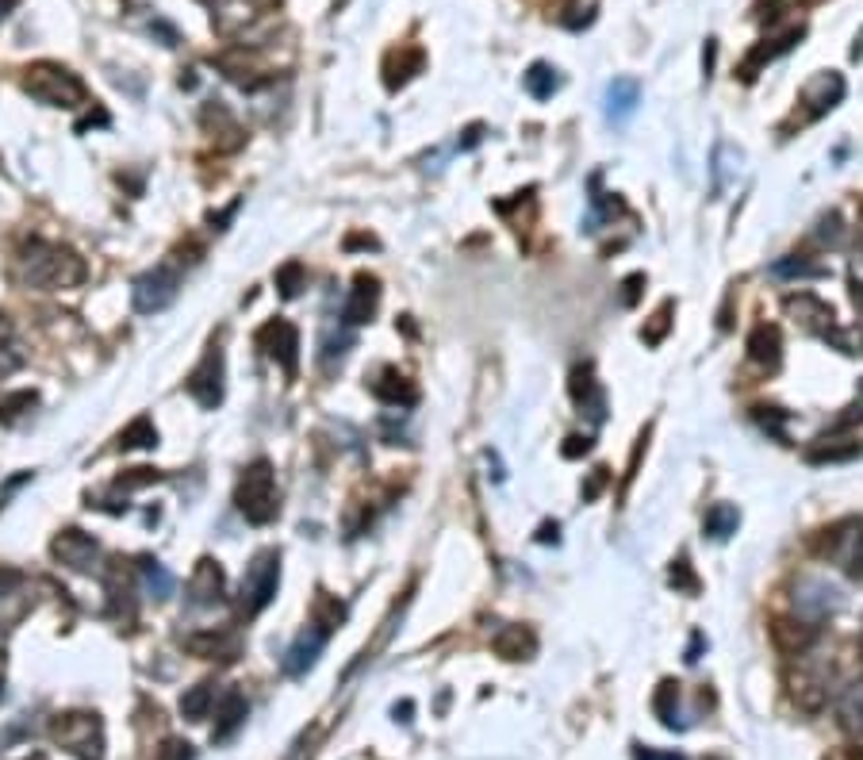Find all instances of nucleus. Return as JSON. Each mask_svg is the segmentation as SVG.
I'll return each instance as SVG.
<instances>
[{"instance_id": "obj_18", "label": "nucleus", "mask_w": 863, "mask_h": 760, "mask_svg": "<svg viewBox=\"0 0 863 760\" xmlns=\"http://www.w3.org/2000/svg\"><path fill=\"white\" fill-rule=\"evenodd\" d=\"M771 638H775V645H779L787 657H802V653L814 645L817 626L805 622V619H779V622L771 626Z\"/></svg>"}, {"instance_id": "obj_4", "label": "nucleus", "mask_w": 863, "mask_h": 760, "mask_svg": "<svg viewBox=\"0 0 863 760\" xmlns=\"http://www.w3.org/2000/svg\"><path fill=\"white\" fill-rule=\"evenodd\" d=\"M50 738L69 749L77 760H100L104 756V726L89 711H66L50 722Z\"/></svg>"}, {"instance_id": "obj_22", "label": "nucleus", "mask_w": 863, "mask_h": 760, "mask_svg": "<svg viewBox=\"0 0 863 760\" xmlns=\"http://www.w3.org/2000/svg\"><path fill=\"white\" fill-rule=\"evenodd\" d=\"M184 649L196 653V657H208V661H235L238 657V638L235 634H223V630H208V634H196L184 641Z\"/></svg>"}, {"instance_id": "obj_49", "label": "nucleus", "mask_w": 863, "mask_h": 760, "mask_svg": "<svg viewBox=\"0 0 863 760\" xmlns=\"http://www.w3.org/2000/svg\"><path fill=\"white\" fill-rule=\"evenodd\" d=\"M16 584H23V572H16V568H0V595H8Z\"/></svg>"}, {"instance_id": "obj_38", "label": "nucleus", "mask_w": 863, "mask_h": 760, "mask_svg": "<svg viewBox=\"0 0 863 760\" xmlns=\"http://www.w3.org/2000/svg\"><path fill=\"white\" fill-rule=\"evenodd\" d=\"M653 707H656V714H660V722H664V726H680V719H675V707H680V684H672V680L660 684Z\"/></svg>"}, {"instance_id": "obj_43", "label": "nucleus", "mask_w": 863, "mask_h": 760, "mask_svg": "<svg viewBox=\"0 0 863 760\" xmlns=\"http://www.w3.org/2000/svg\"><path fill=\"white\" fill-rule=\"evenodd\" d=\"M817 227H822V231H817V242H829V246H837V242H841V215L829 211Z\"/></svg>"}, {"instance_id": "obj_1", "label": "nucleus", "mask_w": 863, "mask_h": 760, "mask_svg": "<svg viewBox=\"0 0 863 760\" xmlns=\"http://www.w3.org/2000/svg\"><path fill=\"white\" fill-rule=\"evenodd\" d=\"M89 277V269L77 257V250L58 246L47 238L23 242L16 262H12V281L23 289H77Z\"/></svg>"}, {"instance_id": "obj_9", "label": "nucleus", "mask_w": 863, "mask_h": 760, "mask_svg": "<svg viewBox=\"0 0 863 760\" xmlns=\"http://www.w3.org/2000/svg\"><path fill=\"white\" fill-rule=\"evenodd\" d=\"M223 377H227L223 350L211 346L204 357H200V365L189 372V377H184V389H189V396H192L204 411H215V407L223 404Z\"/></svg>"}, {"instance_id": "obj_24", "label": "nucleus", "mask_w": 863, "mask_h": 760, "mask_svg": "<svg viewBox=\"0 0 863 760\" xmlns=\"http://www.w3.org/2000/svg\"><path fill=\"white\" fill-rule=\"evenodd\" d=\"M837 719L848 738L863 741V680H856L848 692L837 699Z\"/></svg>"}, {"instance_id": "obj_6", "label": "nucleus", "mask_w": 863, "mask_h": 760, "mask_svg": "<svg viewBox=\"0 0 863 760\" xmlns=\"http://www.w3.org/2000/svg\"><path fill=\"white\" fill-rule=\"evenodd\" d=\"M817 553L829 561L844 565L852 580H863V523L859 519H841L817 538Z\"/></svg>"}, {"instance_id": "obj_27", "label": "nucleus", "mask_w": 863, "mask_h": 760, "mask_svg": "<svg viewBox=\"0 0 863 760\" xmlns=\"http://www.w3.org/2000/svg\"><path fill=\"white\" fill-rule=\"evenodd\" d=\"M20 365H23V346H20L16 323H12L8 315H0V380L12 377Z\"/></svg>"}, {"instance_id": "obj_5", "label": "nucleus", "mask_w": 863, "mask_h": 760, "mask_svg": "<svg viewBox=\"0 0 863 760\" xmlns=\"http://www.w3.org/2000/svg\"><path fill=\"white\" fill-rule=\"evenodd\" d=\"M277 584H280V553L277 550H262L246 565V577H242V584H238L242 614H246V619L262 614L272 604V595H277Z\"/></svg>"}, {"instance_id": "obj_29", "label": "nucleus", "mask_w": 863, "mask_h": 760, "mask_svg": "<svg viewBox=\"0 0 863 760\" xmlns=\"http://www.w3.org/2000/svg\"><path fill=\"white\" fill-rule=\"evenodd\" d=\"M737 526H741V511L733 507V504H714L707 511V523H702V530L714 538V541H725L737 534Z\"/></svg>"}, {"instance_id": "obj_42", "label": "nucleus", "mask_w": 863, "mask_h": 760, "mask_svg": "<svg viewBox=\"0 0 863 760\" xmlns=\"http://www.w3.org/2000/svg\"><path fill=\"white\" fill-rule=\"evenodd\" d=\"M859 453V442H848V446H814L810 450V461L822 465V461H848V457Z\"/></svg>"}, {"instance_id": "obj_54", "label": "nucleus", "mask_w": 863, "mask_h": 760, "mask_svg": "<svg viewBox=\"0 0 863 760\" xmlns=\"http://www.w3.org/2000/svg\"><path fill=\"white\" fill-rule=\"evenodd\" d=\"M476 142H480V127H468V131H465V142H460V147H476Z\"/></svg>"}, {"instance_id": "obj_25", "label": "nucleus", "mask_w": 863, "mask_h": 760, "mask_svg": "<svg viewBox=\"0 0 863 760\" xmlns=\"http://www.w3.org/2000/svg\"><path fill=\"white\" fill-rule=\"evenodd\" d=\"M492 649L499 657H507V661H522V657H529L538 649V638L529 634L526 626H507V630H499V634L492 638Z\"/></svg>"}, {"instance_id": "obj_26", "label": "nucleus", "mask_w": 863, "mask_h": 760, "mask_svg": "<svg viewBox=\"0 0 863 760\" xmlns=\"http://www.w3.org/2000/svg\"><path fill=\"white\" fill-rule=\"evenodd\" d=\"M787 311H790V315H798V319H802L805 326H814L817 335H825L829 326H832V311H829L817 296H805V292L787 296Z\"/></svg>"}, {"instance_id": "obj_36", "label": "nucleus", "mask_w": 863, "mask_h": 760, "mask_svg": "<svg viewBox=\"0 0 863 760\" xmlns=\"http://www.w3.org/2000/svg\"><path fill=\"white\" fill-rule=\"evenodd\" d=\"M342 622H345V604H338L334 595L319 592V599H315V626H323L330 634V630L342 626Z\"/></svg>"}, {"instance_id": "obj_55", "label": "nucleus", "mask_w": 863, "mask_h": 760, "mask_svg": "<svg viewBox=\"0 0 863 760\" xmlns=\"http://www.w3.org/2000/svg\"><path fill=\"white\" fill-rule=\"evenodd\" d=\"M12 8H16V0H0V20H4Z\"/></svg>"}, {"instance_id": "obj_51", "label": "nucleus", "mask_w": 863, "mask_h": 760, "mask_svg": "<svg viewBox=\"0 0 863 760\" xmlns=\"http://www.w3.org/2000/svg\"><path fill=\"white\" fill-rule=\"evenodd\" d=\"M714 58H717V42L710 39V42H707V50H702V66H707V77L714 74Z\"/></svg>"}, {"instance_id": "obj_32", "label": "nucleus", "mask_w": 863, "mask_h": 760, "mask_svg": "<svg viewBox=\"0 0 863 760\" xmlns=\"http://www.w3.org/2000/svg\"><path fill=\"white\" fill-rule=\"evenodd\" d=\"M771 273L775 277H790V281H825L829 277V269L825 265H817L810 262V257H783V262H775L771 265Z\"/></svg>"}, {"instance_id": "obj_53", "label": "nucleus", "mask_w": 863, "mask_h": 760, "mask_svg": "<svg viewBox=\"0 0 863 760\" xmlns=\"http://www.w3.org/2000/svg\"><path fill=\"white\" fill-rule=\"evenodd\" d=\"M698 653H702V634L690 638V649H687V665H695L698 661Z\"/></svg>"}, {"instance_id": "obj_13", "label": "nucleus", "mask_w": 863, "mask_h": 760, "mask_svg": "<svg viewBox=\"0 0 863 760\" xmlns=\"http://www.w3.org/2000/svg\"><path fill=\"white\" fill-rule=\"evenodd\" d=\"M223 599H227V577H223V568H219V561L204 557V561L196 565L192 580H189V604L208 611V607H219Z\"/></svg>"}, {"instance_id": "obj_21", "label": "nucleus", "mask_w": 863, "mask_h": 760, "mask_svg": "<svg viewBox=\"0 0 863 760\" xmlns=\"http://www.w3.org/2000/svg\"><path fill=\"white\" fill-rule=\"evenodd\" d=\"M246 695L242 692H227L223 702H219V711H215V729H211V741H227V738H235L238 734V726L246 722Z\"/></svg>"}, {"instance_id": "obj_57", "label": "nucleus", "mask_w": 863, "mask_h": 760, "mask_svg": "<svg viewBox=\"0 0 863 760\" xmlns=\"http://www.w3.org/2000/svg\"><path fill=\"white\" fill-rule=\"evenodd\" d=\"M27 760H42V756H27Z\"/></svg>"}, {"instance_id": "obj_16", "label": "nucleus", "mask_w": 863, "mask_h": 760, "mask_svg": "<svg viewBox=\"0 0 863 760\" xmlns=\"http://www.w3.org/2000/svg\"><path fill=\"white\" fill-rule=\"evenodd\" d=\"M572 399L580 404L595 423L607 419V399H602V389L595 384V369L592 365H575L572 369Z\"/></svg>"}, {"instance_id": "obj_15", "label": "nucleus", "mask_w": 863, "mask_h": 760, "mask_svg": "<svg viewBox=\"0 0 863 760\" xmlns=\"http://www.w3.org/2000/svg\"><path fill=\"white\" fill-rule=\"evenodd\" d=\"M323 645H326V630L323 626H307L304 634H299L292 645H288V653H284V672L288 676H304V672L319 661V653H323Z\"/></svg>"}, {"instance_id": "obj_37", "label": "nucleus", "mask_w": 863, "mask_h": 760, "mask_svg": "<svg viewBox=\"0 0 863 760\" xmlns=\"http://www.w3.org/2000/svg\"><path fill=\"white\" fill-rule=\"evenodd\" d=\"M304 284H307V273H304V265L299 262H284L277 269V289L284 300H296L299 292H304Z\"/></svg>"}, {"instance_id": "obj_28", "label": "nucleus", "mask_w": 863, "mask_h": 760, "mask_svg": "<svg viewBox=\"0 0 863 760\" xmlns=\"http://www.w3.org/2000/svg\"><path fill=\"white\" fill-rule=\"evenodd\" d=\"M120 450H154L157 446V426L150 415H138L135 423H127L120 430V442H115Z\"/></svg>"}, {"instance_id": "obj_3", "label": "nucleus", "mask_w": 863, "mask_h": 760, "mask_svg": "<svg viewBox=\"0 0 863 760\" xmlns=\"http://www.w3.org/2000/svg\"><path fill=\"white\" fill-rule=\"evenodd\" d=\"M23 93H31L39 104L47 108H81L85 104V81L77 74H69L66 66L54 62H35L23 69Z\"/></svg>"}, {"instance_id": "obj_33", "label": "nucleus", "mask_w": 863, "mask_h": 760, "mask_svg": "<svg viewBox=\"0 0 863 760\" xmlns=\"http://www.w3.org/2000/svg\"><path fill=\"white\" fill-rule=\"evenodd\" d=\"M35 404H39V392H35V389H20V392L0 396V423H16L20 415H27Z\"/></svg>"}, {"instance_id": "obj_46", "label": "nucleus", "mask_w": 863, "mask_h": 760, "mask_svg": "<svg viewBox=\"0 0 863 760\" xmlns=\"http://www.w3.org/2000/svg\"><path fill=\"white\" fill-rule=\"evenodd\" d=\"M607 480H610V472H607V469H595L592 477H587V484H583V499H595L602 487H607Z\"/></svg>"}, {"instance_id": "obj_12", "label": "nucleus", "mask_w": 863, "mask_h": 760, "mask_svg": "<svg viewBox=\"0 0 863 760\" xmlns=\"http://www.w3.org/2000/svg\"><path fill=\"white\" fill-rule=\"evenodd\" d=\"M790 695L802 711H822V702L829 695V672L822 665L805 661V653L798 657V665L790 668Z\"/></svg>"}, {"instance_id": "obj_40", "label": "nucleus", "mask_w": 863, "mask_h": 760, "mask_svg": "<svg viewBox=\"0 0 863 760\" xmlns=\"http://www.w3.org/2000/svg\"><path fill=\"white\" fill-rule=\"evenodd\" d=\"M162 480V472L154 469H127L123 477H115V492H138V487H150Z\"/></svg>"}, {"instance_id": "obj_39", "label": "nucleus", "mask_w": 863, "mask_h": 760, "mask_svg": "<svg viewBox=\"0 0 863 760\" xmlns=\"http://www.w3.org/2000/svg\"><path fill=\"white\" fill-rule=\"evenodd\" d=\"M668 584L675 587V592H687V595H695L698 592V577H695V568H690L687 557H675L672 568H668Z\"/></svg>"}, {"instance_id": "obj_30", "label": "nucleus", "mask_w": 863, "mask_h": 760, "mask_svg": "<svg viewBox=\"0 0 863 760\" xmlns=\"http://www.w3.org/2000/svg\"><path fill=\"white\" fill-rule=\"evenodd\" d=\"M138 572H142V584H147V592H150L154 599H169L173 592H177V580H173L169 568H165L162 561H154V557H142Z\"/></svg>"}, {"instance_id": "obj_45", "label": "nucleus", "mask_w": 863, "mask_h": 760, "mask_svg": "<svg viewBox=\"0 0 863 760\" xmlns=\"http://www.w3.org/2000/svg\"><path fill=\"white\" fill-rule=\"evenodd\" d=\"M157 760H192V745L189 741H165Z\"/></svg>"}, {"instance_id": "obj_48", "label": "nucleus", "mask_w": 863, "mask_h": 760, "mask_svg": "<svg viewBox=\"0 0 863 760\" xmlns=\"http://www.w3.org/2000/svg\"><path fill=\"white\" fill-rule=\"evenodd\" d=\"M756 419L764 423L771 434H779V423H783V415H779V407H756Z\"/></svg>"}, {"instance_id": "obj_31", "label": "nucleus", "mask_w": 863, "mask_h": 760, "mask_svg": "<svg viewBox=\"0 0 863 760\" xmlns=\"http://www.w3.org/2000/svg\"><path fill=\"white\" fill-rule=\"evenodd\" d=\"M211 702H215V684L204 680V684H196V687H189V692L181 695V714L189 722H200V719H208Z\"/></svg>"}, {"instance_id": "obj_10", "label": "nucleus", "mask_w": 863, "mask_h": 760, "mask_svg": "<svg viewBox=\"0 0 863 760\" xmlns=\"http://www.w3.org/2000/svg\"><path fill=\"white\" fill-rule=\"evenodd\" d=\"M50 557L58 565L74 568V572H93L100 565V541L93 534H85V530H77V526H66V530L54 534Z\"/></svg>"}, {"instance_id": "obj_7", "label": "nucleus", "mask_w": 863, "mask_h": 760, "mask_svg": "<svg viewBox=\"0 0 863 760\" xmlns=\"http://www.w3.org/2000/svg\"><path fill=\"white\" fill-rule=\"evenodd\" d=\"M177 292H181V273L165 262V265H154L142 277H135L131 304H135L138 315H157V311H165L173 300H177Z\"/></svg>"}, {"instance_id": "obj_34", "label": "nucleus", "mask_w": 863, "mask_h": 760, "mask_svg": "<svg viewBox=\"0 0 863 760\" xmlns=\"http://www.w3.org/2000/svg\"><path fill=\"white\" fill-rule=\"evenodd\" d=\"M714 165H717V169H714V189L722 192L725 184H729V177L741 174V150H733L729 142H722V147H717V154H714Z\"/></svg>"}, {"instance_id": "obj_47", "label": "nucleus", "mask_w": 863, "mask_h": 760, "mask_svg": "<svg viewBox=\"0 0 863 760\" xmlns=\"http://www.w3.org/2000/svg\"><path fill=\"white\" fill-rule=\"evenodd\" d=\"M565 457H583V453H592V438H580V434H572L565 442V450H560Z\"/></svg>"}, {"instance_id": "obj_19", "label": "nucleus", "mask_w": 863, "mask_h": 760, "mask_svg": "<svg viewBox=\"0 0 863 760\" xmlns=\"http://www.w3.org/2000/svg\"><path fill=\"white\" fill-rule=\"evenodd\" d=\"M372 396L380 399V404L387 407H411L414 399H419V389L407 380V377H399L396 369H384L377 380H372Z\"/></svg>"}, {"instance_id": "obj_8", "label": "nucleus", "mask_w": 863, "mask_h": 760, "mask_svg": "<svg viewBox=\"0 0 863 760\" xmlns=\"http://www.w3.org/2000/svg\"><path fill=\"white\" fill-rule=\"evenodd\" d=\"M844 604V595H841V587L825 580V577H798L795 584V611L802 614L805 622H822L829 619V614H837Z\"/></svg>"}, {"instance_id": "obj_11", "label": "nucleus", "mask_w": 863, "mask_h": 760, "mask_svg": "<svg viewBox=\"0 0 863 760\" xmlns=\"http://www.w3.org/2000/svg\"><path fill=\"white\" fill-rule=\"evenodd\" d=\"M257 346H262L288 377H296V369H299V331L288 319H269L262 331H257Z\"/></svg>"}, {"instance_id": "obj_44", "label": "nucleus", "mask_w": 863, "mask_h": 760, "mask_svg": "<svg viewBox=\"0 0 863 760\" xmlns=\"http://www.w3.org/2000/svg\"><path fill=\"white\" fill-rule=\"evenodd\" d=\"M641 289H645V273H629V277L622 281V308H633V304H637Z\"/></svg>"}, {"instance_id": "obj_35", "label": "nucleus", "mask_w": 863, "mask_h": 760, "mask_svg": "<svg viewBox=\"0 0 863 760\" xmlns=\"http://www.w3.org/2000/svg\"><path fill=\"white\" fill-rule=\"evenodd\" d=\"M556 69L553 66H545V62H534L529 66V74H526V89L529 96H538V100H549L556 93Z\"/></svg>"}, {"instance_id": "obj_20", "label": "nucleus", "mask_w": 863, "mask_h": 760, "mask_svg": "<svg viewBox=\"0 0 863 760\" xmlns=\"http://www.w3.org/2000/svg\"><path fill=\"white\" fill-rule=\"evenodd\" d=\"M748 357H752L756 365L779 369V357H783V335H779V326L760 323L756 331L748 335Z\"/></svg>"}, {"instance_id": "obj_14", "label": "nucleus", "mask_w": 863, "mask_h": 760, "mask_svg": "<svg viewBox=\"0 0 863 760\" xmlns=\"http://www.w3.org/2000/svg\"><path fill=\"white\" fill-rule=\"evenodd\" d=\"M377 304H380V281L372 273H357L353 277V292H350V300H345V308H342L345 326L369 323L372 315H377Z\"/></svg>"}, {"instance_id": "obj_2", "label": "nucleus", "mask_w": 863, "mask_h": 760, "mask_svg": "<svg viewBox=\"0 0 863 760\" xmlns=\"http://www.w3.org/2000/svg\"><path fill=\"white\" fill-rule=\"evenodd\" d=\"M235 504L238 511L246 514V523L254 526H265L277 519V472H272V465L265 461V457H257V461H250L246 469H242V477H238V487H235Z\"/></svg>"}, {"instance_id": "obj_52", "label": "nucleus", "mask_w": 863, "mask_h": 760, "mask_svg": "<svg viewBox=\"0 0 863 760\" xmlns=\"http://www.w3.org/2000/svg\"><path fill=\"white\" fill-rule=\"evenodd\" d=\"M345 246H369V250H377V238H369V235H353V238H345Z\"/></svg>"}, {"instance_id": "obj_23", "label": "nucleus", "mask_w": 863, "mask_h": 760, "mask_svg": "<svg viewBox=\"0 0 863 760\" xmlns=\"http://www.w3.org/2000/svg\"><path fill=\"white\" fill-rule=\"evenodd\" d=\"M641 104V89H637V81H629V77H618L610 89H607V116L614 123H626L633 112H637Z\"/></svg>"}, {"instance_id": "obj_17", "label": "nucleus", "mask_w": 863, "mask_h": 760, "mask_svg": "<svg viewBox=\"0 0 863 760\" xmlns=\"http://www.w3.org/2000/svg\"><path fill=\"white\" fill-rule=\"evenodd\" d=\"M841 96H844V77L841 74H817L802 89V100L810 104V116H825L829 108L841 104Z\"/></svg>"}, {"instance_id": "obj_56", "label": "nucleus", "mask_w": 863, "mask_h": 760, "mask_svg": "<svg viewBox=\"0 0 863 760\" xmlns=\"http://www.w3.org/2000/svg\"><path fill=\"white\" fill-rule=\"evenodd\" d=\"M637 760H680V756H656V753H637Z\"/></svg>"}, {"instance_id": "obj_50", "label": "nucleus", "mask_w": 863, "mask_h": 760, "mask_svg": "<svg viewBox=\"0 0 863 760\" xmlns=\"http://www.w3.org/2000/svg\"><path fill=\"white\" fill-rule=\"evenodd\" d=\"M556 538H560V526H556V523H541L538 541H545V546H549V541H556Z\"/></svg>"}, {"instance_id": "obj_41", "label": "nucleus", "mask_w": 863, "mask_h": 760, "mask_svg": "<svg viewBox=\"0 0 863 760\" xmlns=\"http://www.w3.org/2000/svg\"><path fill=\"white\" fill-rule=\"evenodd\" d=\"M668 326H672V300H664V308H660V311L653 315V323H649V326H645V331H641V338L649 342V346H656V342H664Z\"/></svg>"}]
</instances>
